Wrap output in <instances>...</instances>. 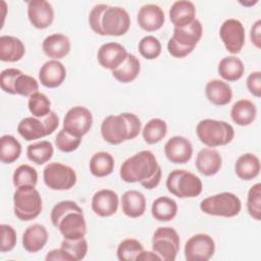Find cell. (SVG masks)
<instances>
[{
	"mask_svg": "<svg viewBox=\"0 0 261 261\" xmlns=\"http://www.w3.org/2000/svg\"><path fill=\"white\" fill-rule=\"evenodd\" d=\"M119 176L125 182H140L143 188L152 190L159 185L162 170L153 152L143 150L123 161Z\"/></svg>",
	"mask_w": 261,
	"mask_h": 261,
	"instance_id": "obj_1",
	"label": "cell"
},
{
	"mask_svg": "<svg viewBox=\"0 0 261 261\" xmlns=\"http://www.w3.org/2000/svg\"><path fill=\"white\" fill-rule=\"evenodd\" d=\"M50 219L63 239L77 240L85 238L87 233L84 211L74 201L64 200L55 204L51 210Z\"/></svg>",
	"mask_w": 261,
	"mask_h": 261,
	"instance_id": "obj_2",
	"label": "cell"
},
{
	"mask_svg": "<svg viewBox=\"0 0 261 261\" xmlns=\"http://www.w3.org/2000/svg\"><path fill=\"white\" fill-rule=\"evenodd\" d=\"M142 122L130 112L118 115H108L101 123V136L110 145H119L124 141L133 140L140 134Z\"/></svg>",
	"mask_w": 261,
	"mask_h": 261,
	"instance_id": "obj_3",
	"label": "cell"
},
{
	"mask_svg": "<svg viewBox=\"0 0 261 261\" xmlns=\"http://www.w3.org/2000/svg\"><path fill=\"white\" fill-rule=\"evenodd\" d=\"M203 35V27L199 19L195 18L190 24L182 28H174L172 37L168 40V53L174 58H184L191 54Z\"/></svg>",
	"mask_w": 261,
	"mask_h": 261,
	"instance_id": "obj_4",
	"label": "cell"
},
{
	"mask_svg": "<svg viewBox=\"0 0 261 261\" xmlns=\"http://www.w3.org/2000/svg\"><path fill=\"white\" fill-rule=\"evenodd\" d=\"M198 139L208 147L225 146L234 137L231 124L223 120L206 118L198 122L196 127Z\"/></svg>",
	"mask_w": 261,
	"mask_h": 261,
	"instance_id": "obj_5",
	"label": "cell"
},
{
	"mask_svg": "<svg viewBox=\"0 0 261 261\" xmlns=\"http://www.w3.org/2000/svg\"><path fill=\"white\" fill-rule=\"evenodd\" d=\"M13 211L21 221L37 218L42 211V197L35 187L16 188L13 194Z\"/></svg>",
	"mask_w": 261,
	"mask_h": 261,
	"instance_id": "obj_6",
	"label": "cell"
},
{
	"mask_svg": "<svg viewBox=\"0 0 261 261\" xmlns=\"http://www.w3.org/2000/svg\"><path fill=\"white\" fill-rule=\"evenodd\" d=\"M166 188L177 198H195L202 193L203 184L196 174L185 169H174L166 178Z\"/></svg>",
	"mask_w": 261,
	"mask_h": 261,
	"instance_id": "obj_7",
	"label": "cell"
},
{
	"mask_svg": "<svg viewBox=\"0 0 261 261\" xmlns=\"http://www.w3.org/2000/svg\"><path fill=\"white\" fill-rule=\"evenodd\" d=\"M200 209L205 214L220 217H234L242 209L240 198L228 192L209 196L201 201Z\"/></svg>",
	"mask_w": 261,
	"mask_h": 261,
	"instance_id": "obj_8",
	"label": "cell"
},
{
	"mask_svg": "<svg viewBox=\"0 0 261 261\" xmlns=\"http://www.w3.org/2000/svg\"><path fill=\"white\" fill-rule=\"evenodd\" d=\"M58 125L59 117L54 111H51L41 118L35 116L22 118L17 124V133L25 141H34L53 134Z\"/></svg>",
	"mask_w": 261,
	"mask_h": 261,
	"instance_id": "obj_9",
	"label": "cell"
},
{
	"mask_svg": "<svg viewBox=\"0 0 261 261\" xmlns=\"http://www.w3.org/2000/svg\"><path fill=\"white\" fill-rule=\"evenodd\" d=\"M179 245L178 233L170 226H160L153 233L152 250L163 261H174L179 251Z\"/></svg>",
	"mask_w": 261,
	"mask_h": 261,
	"instance_id": "obj_10",
	"label": "cell"
},
{
	"mask_svg": "<svg viewBox=\"0 0 261 261\" xmlns=\"http://www.w3.org/2000/svg\"><path fill=\"white\" fill-rule=\"evenodd\" d=\"M43 179L50 190L66 191L74 187L77 177L70 166L60 162H51L43 170Z\"/></svg>",
	"mask_w": 261,
	"mask_h": 261,
	"instance_id": "obj_11",
	"label": "cell"
},
{
	"mask_svg": "<svg viewBox=\"0 0 261 261\" xmlns=\"http://www.w3.org/2000/svg\"><path fill=\"white\" fill-rule=\"evenodd\" d=\"M130 27L128 12L120 6H107L100 21L101 36L119 37L124 35Z\"/></svg>",
	"mask_w": 261,
	"mask_h": 261,
	"instance_id": "obj_12",
	"label": "cell"
},
{
	"mask_svg": "<svg viewBox=\"0 0 261 261\" xmlns=\"http://www.w3.org/2000/svg\"><path fill=\"white\" fill-rule=\"evenodd\" d=\"M187 261H208L215 253V242L207 233L192 236L185 245Z\"/></svg>",
	"mask_w": 261,
	"mask_h": 261,
	"instance_id": "obj_13",
	"label": "cell"
},
{
	"mask_svg": "<svg viewBox=\"0 0 261 261\" xmlns=\"http://www.w3.org/2000/svg\"><path fill=\"white\" fill-rule=\"evenodd\" d=\"M92 124V112L84 106H73L66 112L63 119V129L79 138L87 135Z\"/></svg>",
	"mask_w": 261,
	"mask_h": 261,
	"instance_id": "obj_14",
	"label": "cell"
},
{
	"mask_svg": "<svg viewBox=\"0 0 261 261\" xmlns=\"http://www.w3.org/2000/svg\"><path fill=\"white\" fill-rule=\"evenodd\" d=\"M220 39L225 49L231 54H238L242 51L245 40V28L243 23L236 18H228L224 20L219 30Z\"/></svg>",
	"mask_w": 261,
	"mask_h": 261,
	"instance_id": "obj_15",
	"label": "cell"
},
{
	"mask_svg": "<svg viewBox=\"0 0 261 261\" xmlns=\"http://www.w3.org/2000/svg\"><path fill=\"white\" fill-rule=\"evenodd\" d=\"M166 158L174 164H185L189 162L193 155V145L185 137H171L164 145Z\"/></svg>",
	"mask_w": 261,
	"mask_h": 261,
	"instance_id": "obj_16",
	"label": "cell"
},
{
	"mask_svg": "<svg viewBox=\"0 0 261 261\" xmlns=\"http://www.w3.org/2000/svg\"><path fill=\"white\" fill-rule=\"evenodd\" d=\"M127 51L117 42H108L100 46L97 52L99 64L106 69L113 70L117 68L127 57Z\"/></svg>",
	"mask_w": 261,
	"mask_h": 261,
	"instance_id": "obj_17",
	"label": "cell"
},
{
	"mask_svg": "<svg viewBox=\"0 0 261 261\" xmlns=\"http://www.w3.org/2000/svg\"><path fill=\"white\" fill-rule=\"evenodd\" d=\"M28 17L36 29H47L54 20V10L46 0H32L28 2Z\"/></svg>",
	"mask_w": 261,
	"mask_h": 261,
	"instance_id": "obj_18",
	"label": "cell"
},
{
	"mask_svg": "<svg viewBox=\"0 0 261 261\" xmlns=\"http://www.w3.org/2000/svg\"><path fill=\"white\" fill-rule=\"evenodd\" d=\"M119 205L118 195L109 189H102L92 197L93 212L100 217H109L117 212Z\"/></svg>",
	"mask_w": 261,
	"mask_h": 261,
	"instance_id": "obj_19",
	"label": "cell"
},
{
	"mask_svg": "<svg viewBox=\"0 0 261 261\" xmlns=\"http://www.w3.org/2000/svg\"><path fill=\"white\" fill-rule=\"evenodd\" d=\"M66 77V68L59 61L51 59L46 61L39 70V80L41 84L49 89L58 88Z\"/></svg>",
	"mask_w": 261,
	"mask_h": 261,
	"instance_id": "obj_20",
	"label": "cell"
},
{
	"mask_svg": "<svg viewBox=\"0 0 261 261\" xmlns=\"http://www.w3.org/2000/svg\"><path fill=\"white\" fill-rule=\"evenodd\" d=\"M137 21L140 28L146 32L158 31L165 21L164 11L156 4H145L138 12Z\"/></svg>",
	"mask_w": 261,
	"mask_h": 261,
	"instance_id": "obj_21",
	"label": "cell"
},
{
	"mask_svg": "<svg viewBox=\"0 0 261 261\" xmlns=\"http://www.w3.org/2000/svg\"><path fill=\"white\" fill-rule=\"evenodd\" d=\"M195 165L201 174L212 176L220 170L222 166V157L215 149L203 148L197 154Z\"/></svg>",
	"mask_w": 261,
	"mask_h": 261,
	"instance_id": "obj_22",
	"label": "cell"
},
{
	"mask_svg": "<svg viewBox=\"0 0 261 261\" xmlns=\"http://www.w3.org/2000/svg\"><path fill=\"white\" fill-rule=\"evenodd\" d=\"M42 50L44 54L51 59H62L70 51L69 38L63 34L57 33L49 35L42 43Z\"/></svg>",
	"mask_w": 261,
	"mask_h": 261,
	"instance_id": "obj_23",
	"label": "cell"
},
{
	"mask_svg": "<svg viewBox=\"0 0 261 261\" xmlns=\"http://www.w3.org/2000/svg\"><path fill=\"white\" fill-rule=\"evenodd\" d=\"M47 242L48 231L42 224H32L22 233V247L29 253H37L41 251Z\"/></svg>",
	"mask_w": 261,
	"mask_h": 261,
	"instance_id": "obj_24",
	"label": "cell"
},
{
	"mask_svg": "<svg viewBox=\"0 0 261 261\" xmlns=\"http://www.w3.org/2000/svg\"><path fill=\"white\" fill-rule=\"evenodd\" d=\"M205 95L212 104L216 106H224L231 101L232 90L226 82L214 79L206 84Z\"/></svg>",
	"mask_w": 261,
	"mask_h": 261,
	"instance_id": "obj_25",
	"label": "cell"
},
{
	"mask_svg": "<svg viewBox=\"0 0 261 261\" xmlns=\"http://www.w3.org/2000/svg\"><path fill=\"white\" fill-rule=\"evenodd\" d=\"M196 16V7L188 0L175 1L169 9V18L174 28H182L190 24Z\"/></svg>",
	"mask_w": 261,
	"mask_h": 261,
	"instance_id": "obj_26",
	"label": "cell"
},
{
	"mask_svg": "<svg viewBox=\"0 0 261 261\" xmlns=\"http://www.w3.org/2000/svg\"><path fill=\"white\" fill-rule=\"evenodd\" d=\"M25 53V47L22 41L13 36L0 37V60L4 62H16L20 60Z\"/></svg>",
	"mask_w": 261,
	"mask_h": 261,
	"instance_id": "obj_27",
	"label": "cell"
},
{
	"mask_svg": "<svg viewBox=\"0 0 261 261\" xmlns=\"http://www.w3.org/2000/svg\"><path fill=\"white\" fill-rule=\"evenodd\" d=\"M121 208L123 214L127 217H141L146 211V198L139 191H126L121 196Z\"/></svg>",
	"mask_w": 261,
	"mask_h": 261,
	"instance_id": "obj_28",
	"label": "cell"
},
{
	"mask_svg": "<svg viewBox=\"0 0 261 261\" xmlns=\"http://www.w3.org/2000/svg\"><path fill=\"white\" fill-rule=\"evenodd\" d=\"M260 160L253 153L242 154L234 163V172L242 180H251L260 173Z\"/></svg>",
	"mask_w": 261,
	"mask_h": 261,
	"instance_id": "obj_29",
	"label": "cell"
},
{
	"mask_svg": "<svg viewBox=\"0 0 261 261\" xmlns=\"http://www.w3.org/2000/svg\"><path fill=\"white\" fill-rule=\"evenodd\" d=\"M257 116V108L255 104L248 99L238 100L231 107L230 117L234 123L246 126L254 122Z\"/></svg>",
	"mask_w": 261,
	"mask_h": 261,
	"instance_id": "obj_30",
	"label": "cell"
},
{
	"mask_svg": "<svg viewBox=\"0 0 261 261\" xmlns=\"http://www.w3.org/2000/svg\"><path fill=\"white\" fill-rule=\"evenodd\" d=\"M141 71L140 60L134 54H127L125 60L115 69L111 70L112 76L119 83L127 84L137 79Z\"/></svg>",
	"mask_w": 261,
	"mask_h": 261,
	"instance_id": "obj_31",
	"label": "cell"
},
{
	"mask_svg": "<svg viewBox=\"0 0 261 261\" xmlns=\"http://www.w3.org/2000/svg\"><path fill=\"white\" fill-rule=\"evenodd\" d=\"M217 70H218V74L224 81L237 82L240 79H242L245 71V65L239 57L234 55H230L220 60Z\"/></svg>",
	"mask_w": 261,
	"mask_h": 261,
	"instance_id": "obj_32",
	"label": "cell"
},
{
	"mask_svg": "<svg viewBox=\"0 0 261 261\" xmlns=\"http://www.w3.org/2000/svg\"><path fill=\"white\" fill-rule=\"evenodd\" d=\"M151 213L155 220L161 222L170 221L177 214V204L169 197H158L152 203Z\"/></svg>",
	"mask_w": 261,
	"mask_h": 261,
	"instance_id": "obj_33",
	"label": "cell"
},
{
	"mask_svg": "<svg viewBox=\"0 0 261 261\" xmlns=\"http://www.w3.org/2000/svg\"><path fill=\"white\" fill-rule=\"evenodd\" d=\"M90 172L96 177H104L112 173L114 169L113 156L105 151L95 153L89 163Z\"/></svg>",
	"mask_w": 261,
	"mask_h": 261,
	"instance_id": "obj_34",
	"label": "cell"
},
{
	"mask_svg": "<svg viewBox=\"0 0 261 261\" xmlns=\"http://www.w3.org/2000/svg\"><path fill=\"white\" fill-rule=\"evenodd\" d=\"M21 154V145L11 135H4L0 139V160L4 164H11Z\"/></svg>",
	"mask_w": 261,
	"mask_h": 261,
	"instance_id": "obj_35",
	"label": "cell"
},
{
	"mask_svg": "<svg viewBox=\"0 0 261 261\" xmlns=\"http://www.w3.org/2000/svg\"><path fill=\"white\" fill-rule=\"evenodd\" d=\"M54 153V148L49 141H40L30 144L27 148V156L30 161L38 165L48 162Z\"/></svg>",
	"mask_w": 261,
	"mask_h": 261,
	"instance_id": "obj_36",
	"label": "cell"
},
{
	"mask_svg": "<svg viewBox=\"0 0 261 261\" xmlns=\"http://www.w3.org/2000/svg\"><path fill=\"white\" fill-rule=\"evenodd\" d=\"M167 134V124L161 118L150 119L142 129L144 141L149 145L159 143Z\"/></svg>",
	"mask_w": 261,
	"mask_h": 261,
	"instance_id": "obj_37",
	"label": "cell"
},
{
	"mask_svg": "<svg viewBox=\"0 0 261 261\" xmlns=\"http://www.w3.org/2000/svg\"><path fill=\"white\" fill-rule=\"evenodd\" d=\"M12 181L15 188L27 186L36 187L38 182V172L33 166L29 164H21L14 170Z\"/></svg>",
	"mask_w": 261,
	"mask_h": 261,
	"instance_id": "obj_38",
	"label": "cell"
},
{
	"mask_svg": "<svg viewBox=\"0 0 261 261\" xmlns=\"http://www.w3.org/2000/svg\"><path fill=\"white\" fill-rule=\"evenodd\" d=\"M28 107L33 116L41 118L48 115L51 110V101L41 92H36L29 97Z\"/></svg>",
	"mask_w": 261,
	"mask_h": 261,
	"instance_id": "obj_39",
	"label": "cell"
},
{
	"mask_svg": "<svg viewBox=\"0 0 261 261\" xmlns=\"http://www.w3.org/2000/svg\"><path fill=\"white\" fill-rule=\"evenodd\" d=\"M144 250L141 242L136 239H125L117 247L116 255L120 261H133Z\"/></svg>",
	"mask_w": 261,
	"mask_h": 261,
	"instance_id": "obj_40",
	"label": "cell"
},
{
	"mask_svg": "<svg viewBox=\"0 0 261 261\" xmlns=\"http://www.w3.org/2000/svg\"><path fill=\"white\" fill-rule=\"evenodd\" d=\"M139 52L145 59L153 60L161 54L162 46L160 41L154 36H145L139 42Z\"/></svg>",
	"mask_w": 261,
	"mask_h": 261,
	"instance_id": "obj_41",
	"label": "cell"
},
{
	"mask_svg": "<svg viewBox=\"0 0 261 261\" xmlns=\"http://www.w3.org/2000/svg\"><path fill=\"white\" fill-rule=\"evenodd\" d=\"M247 209L252 218L260 220L261 218V184L252 186L247 196Z\"/></svg>",
	"mask_w": 261,
	"mask_h": 261,
	"instance_id": "obj_42",
	"label": "cell"
},
{
	"mask_svg": "<svg viewBox=\"0 0 261 261\" xmlns=\"http://www.w3.org/2000/svg\"><path fill=\"white\" fill-rule=\"evenodd\" d=\"M38 90H39V83L32 75L21 72L17 76V79L15 81V85H14V91H15L16 95H20L23 97H30L34 93L39 92Z\"/></svg>",
	"mask_w": 261,
	"mask_h": 261,
	"instance_id": "obj_43",
	"label": "cell"
},
{
	"mask_svg": "<svg viewBox=\"0 0 261 261\" xmlns=\"http://www.w3.org/2000/svg\"><path fill=\"white\" fill-rule=\"evenodd\" d=\"M60 247L70 254L75 261L83 260L88 253V242L85 238L77 240L63 239Z\"/></svg>",
	"mask_w": 261,
	"mask_h": 261,
	"instance_id": "obj_44",
	"label": "cell"
},
{
	"mask_svg": "<svg viewBox=\"0 0 261 261\" xmlns=\"http://www.w3.org/2000/svg\"><path fill=\"white\" fill-rule=\"evenodd\" d=\"M82 143V138L75 137L65 129H61L55 137V145L58 150L64 153H70L75 151Z\"/></svg>",
	"mask_w": 261,
	"mask_h": 261,
	"instance_id": "obj_45",
	"label": "cell"
},
{
	"mask_svg": "<svg viewBox=\"0 0 261 261\" xmlns=\"http://www.w3.org/2000/svg\"><path fill=\"white\" fill-rule=\"evenodd\" d=\"M1 244H0V251L1 253L10 252L16 245V231L15 229L9 224H1Z\"/></svg>",
	"mask_w": 261,
	"mask_h": 261,
	"instance_id": "obj_46",
	"label": "cell"
},
{
	"mask_svg": "<svg viewBox=\"0 0 261 261\" xmlns=\"http://www.w3.org/2000/svg\"><path fill=\"white\" fill-rule=\"evenodd\" d=\"M22 71L17 68H6L1 71L0 73V85L1 89L8 94L15 95L14 91V85L17 76Z\"/></svg>",
	"mask_w": 261,
	"mask_h": 261,
	"instance_id": "obj_47",
	"label": "cell"
},
{
	"mask_svg": "<svg viewBox=\"0 0 261 261\" xmlns=\"http://www.w3.org/2000/svg\"><path fill=\"white\" fill-rule=\"evenodd\" d=\"M108 5L106 4H97L95 5L89 14V24L90 28L94 33L101 36V30H100V21L103 11L107 8Z\"/></svg>",
	"mask_w": 261,
	"mask_h": 261,
	"instance_id": "obj_48",
	"label": "cell"
},
{
	"mask_svg": "<svg viewBox=\"0 0 261 261\" xmlns=\"http://www.w3.org/2000/svg\"><path fill=\"white\" fill-rule=\"evenodd\" d=\"M246 85H247L249 92L253 96L260 98V96H261V72L259 70L251 72L247 77Z\"/></svg>",
	"mask_w": 261,
	"mask_h": 261,
	"instance_id": "obj_49",
	"label": "cell"
},
{
	"mask_svg": "<svg viewBox=\"0 0 261 261\" xmlns=\"http://www.w3.org/2000/svg\"><path fill=\"white\" fill-rule=\"evenodd\" d=\"M46 261H75L74 258L68 254L61 247L59 249H53L49 251L45 257Z\"/></svg>",
	"mask_w": 261,
	"mask_h": 261,
	"instance_id": "obj_50",
	"label": "cell"
},
{
	"mask_svg": "<svg viewBox=\"0 0 261 261\" xmlns=\"http://www.w3.org/2000/svg\"><path fill=\"white\" fill-rule=\"evenodd\" d=\"M250 38H251V42L252 44L260 49L261 48V20L258 19L254 22V24L251 28V32H250Z\"/></svg>",
	"mask_w": 261,
	"mask_h": 261,
	"instance_id": "obj_51",
	"label": "cell"
},
{
	"mask_svg": "<svg viewBox=\"0 0 261 261\" xmlns=\"http://www.w3.org/2000/svg\"><path fill=\"white\" fill-rule=\"evenodd\" d=\"M154 260H161V258L153 250L152 251L143 250L136 258V261H154Z\"/></svg>",
	"mask_w": 261,
	"mask_h": 261,
	"instance_id": "obj_52",
	"label": "cell"
},
{
	"mask_svg": "<svg viewBox=\"0 0 261 261\" xmlns=\"http://www.w3.org/2000/svg\"><path fill=\"white\" fill-rule=\"evenodd\" d=\"M257 2H258V0H255L254 2H253V1H251V2H241V1H240V3H241L242 5H244V6H251V5L256 4Z\"/></svg>",
	"mask_w": 261,
	"mask_h": 261,
	"instance_id": "obj_53",
	"label": "cell"
}]
</instances>
